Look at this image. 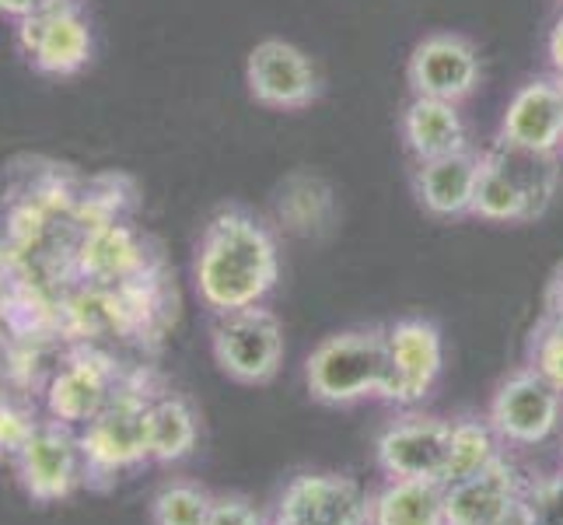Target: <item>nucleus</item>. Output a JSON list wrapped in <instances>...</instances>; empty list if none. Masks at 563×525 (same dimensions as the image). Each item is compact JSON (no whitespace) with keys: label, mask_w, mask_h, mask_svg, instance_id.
I'll list each match as a JSON object with an SVG mask.
<instances>
[{"label":"nucleus","mask_w":563,"mask_h":525,"mask_svg":"<svg viewBox=\"0 0 563 525\" xmlns=\"http://www.w3.org/2000/svg\"><path fill=\"white\" fill-rule=\"evenodd\" d=\"M210 350L218 368L242 385H263L280 372L284 326L263 305L218 316L210 329Z\"/></svg>","instance_id":"4"},{"label":"nucleus","mask_w":563,"mask_h":525,"mask_svg":"<svg viewBox=\"0 0 563 525\" xmlns=\"http://www.w3.org/2000/svg\"><path fill=\"white\" fill-rule=\"evenodd\" d=\"M529 368L563 393V322L542 316L529 337Z\"/></svg>","instance_id":"26"},{"label":"nucleus","mask_w":563,"mask_h":525,"mask_svg":"<svg viewBox=\"0 0 563 525\" xmlns=\"http://www.w3.org/2000/svg\"><path fill=\"white\" fill-rule=\"evenodd\" d=\"M483 151H459L444 154V158L417 162L413 168V197L417 204L431 214V218H470L473 197L479 183Z\"/></svg>","instance_id":"16"},{"label":"nucleus","mask_w":563,"mask_h":525,"mask_svg":"<svg viewBox=\"0 0 563 525\" xmlns=\"http://www.w3.org/2000/svg\"><path fill=\"white\" fill-rule=\"evenodd\" d=\"M154 393L144 372H130L115 385L109 403L81 431L85 483H102L115 473L137 470L151 459L147 452V406Z\"/></svg>","instance_id":"2"},{"label":"nucleus","mask_w":563,"mask_h":525,"mask_svg":"<svg viewBox=\"0 0 563 525\" xmlns=\"http://www.w3.org/2000/svg\"><path fill=\"white\" fill-rule=\"evenodd\" d=\"M207 525H266V518L242 497H213Z\"/></svg>","instance_id":"29"},{"label":"nucleus","mask_w":563,"mask_h":525,"mask_svg":"<svg viewBox=\"0 0 563 525\" xmlns=\"http://www.w3.org/2000/svg\"><path fill=\"white\" fill-rule=\"evenodd\" d=\"M4 256H8V218L0 214V266H4Z\"/></svg>","instance_id":"34"},{"label":"nucleus","mask_w":563,"mask_h":525,"mask_svg":"<svg viewBox=\"0 0 563 525\" xmlns=\"http://www.w3.org/2000/svg\"><path fill=\"white\" fill-rule=\"evenodd\" d=\"M452 452V424L438 417H406L378 438V462L393 480H438Z\"/></svg>","instance_id":"14"},{"label":"nucleus","mask_w":563,"mask_h":525,"mask_svg":"<svg viewBox=\"0 0 563 525\" xmlns=\"http://www.w3.org/2000/svg\"><path fill=\"white\" fill-rule=\"evenodd\" d=\"M553 81L560 85V91H563V74H553Z\"/></svg>","instance_id":"35"},{"label":"nucleus","mask_w":563,"mask_h":525,"mask_svg":"<svg viewBox=\"0 0 563 525\" xmlns=\"http://www.w3.org/2000/svg\"><path fill=\"white\" fill-rule=\"evenodd\" d=\"M70 256H74L77 277L99 287H115V284L137 281L144 274H154L147 239H141L137 228L126 225L123 218L85 225L77 231Z\"/></svg>","instance_id":"11"},{"label":"nucleus","mask_w":563,"mask_h":525,"mask_svg":"<svg viewBox=\"0 0 563 525\" xmlns=\"http://www.w3.org/2000/svg\"><path fill=\"white\" fill-rule=\"evenodd\" d=\"M483 81L479 50L459 32H434L420 39L406 64V85L413 99H441L462 106Z\"/></svg>","instance_id":"8"},{"label":"nucleus","mask_w":563,"mask_h":525,"mask_svg":"<svg viewBox=\"0 0 563 525\" xmlns=\"http://www.w3.org/2000/svg\"><path fill=\"white\" fill-rule=\"evenodd\" d=\"M487 158L508 175L515 189L529 200L532 218H542L560 189V154L518 147V144H508L497 138L494 147H487Z\"/></svg>","instance_id":"20"},{"label":"nucleus","mask_w":563,"mask_h":525,"mask_svg":"<svg viewBox=\"0 0 563 525\" xmlns=\"http://www.w3.org/2000/svg\"><path fill=\"white\" fill-rule=\"evenodd\" d=\"M14 473L32 501L38 504L67 501L85 483L81 435H74L70 424H60L53 417L38 420L35 435L14 456Z\"/></svg>","instance_id":"6"},{"label":"nucleus","mask_w":563,"mask_h":525,"mask_svg":"<svg viewBox=\"0 0 563 525\" xmlns=\"http://www.w3.org/2000/svg\"><path fill=\"white\" fill-rule=\"evenodd\" d=\"M497 525H536V522H532V512H529V504L518 497V504H515V508H511L508 515H504V518H500Z\"/></svg>","instance_id":"33"},{"label":"nucleus","mask_w":563,"mask_h":525,"mask_svg":"<svg viewBox=\"0 0 563 525\" xmlns=\"http://www.w3.org/2000/svg\"><path fill=\"white\" fill-rule=\"evenodd\" d=\"M473 218L490 221V225H526L536 221L529 200L515 189V183L504 175L483 151V165H479V183H476V197H473Z\"/></svg>","instance_id":"23"},{"label":"nucleus","mask_w":563,"mask_h":525,"mask_svg":"<svg viewBox=\"0 0 563 525\" xmlns=\"http://www.w3.org/2000/svg\"><path fill=\"white\" fill-rule=\"evenodd\" d=\"M280 281V245L266 221L245 207H221L203 225L192 256V284L213 316L239 313L263 298Z\"/></svg>","instance_id":"1"},{"label":"nucleus","mask_w":563,"mask_h":525,"mask_svg":"<svg viewBox=\"0 0 563 525\" xmlns=\"http://www.w3.org/2000/svg\"><path fill=\"white\" fill-rule=\"evenodd\" d=\"M563 411V393L547 379H539L532 368L508 375L490 400V427L515 445L547 441Z\"/></svg>","instance_id":"12"},{"label":"nucleus","mask_w":563,"mask_h":525,"mask_svg":"<svg viewBox=\"0 0 563 525\" xmlns=\"http://www.w3.org/2000/svg\"><path fill=\"white\" fill-rule=\"evenodd\" d=\"M536 525H563V473L553 480H542L526 497Z\"/></svg>","instance_id":"28"},{"label":"nucleus","mask_w":563,"mask_h":525,"mask_svg":"<svg viewBox=\"0 0 563 525\" xmlns=\"http://www.w3.org/2000/svg\"><path fill=\"white\" fill-rule=\"evenodd\" d=\"M399 133L406 151L417 162L444 158V154L470 151V127L455 102L441 99H410L399 116Z\"/></svg>","instance_id":"18"},{"label":"nucleus","mask_w":563,"mask_h":525,"mask_svg":"<svg viewBox=\"0 0 563 525\" xmlns=\"http://www.w3.org/2000/svg\"><path fill=\"white\" fill-rule=\"evenodd\" d=\"M547 64L550 74H563V14L553 22L550 39H547Z\"/></svg>","instance_id":"31"},{"label":"nucleus","mask_w":563,"mask_h":525,"mask_svg":"<svg viewBox=\"0 0 563 525\" xmlns=\"http://www.w3.org/2000/svg\"><path fill=\"white\" fill-rule=\"evenodd\" d=\"M14 46L35 74L74 77L91 64L95 35L74 0H60L38 14L14 22Z\"/></svg>","instance_id":"5"},{"label":"nucleus","mask_w":563,"mask_h":525,"mask_svg":"<svg viewBox=\"0 0 563 525\" xmlns=\"http://www.w3.org/2000/svg\"><path fill=\"white\" fill-rule=\"evenodd\" d=\"M560 154H563V144H560Z\"/></svg>","instance_id":"36"},{"label":"nucleus","mask_w":563,"mask_h":525,"mask_svg":"<svg viewBox=\"0 0 563 525\" xmlns=\"http://www.w3.org/2000/svg\"><path fill=\"white\" fill-rule=\"evenodd\" d=\"M197 449V414L183 396L162 393L147 406V452L154 462H179Z\"/></svg>","instance_id":"22"},{"label":"nucleus","mask_w":563,"mask_h":525,"mask_svg":"<svg viewBox=\"0 0 563 525\" xmlns=\"http://www.w3.org/2000/svg\"><path fill=\"white\" fill-rule=\"evenodd\" d=\"M494 459H497V449H494L490 427L479 420H459L452 424V452H449V466H444L441 483L452 488L459 480H470L487 470Z\"/></svg>","instance_id":"24"},{"label":"nucleus","mask_w":563,"mask_h":525,"mask_svg":"<svg viewBox=\"0 0 563 525\" xmlns=\"http://www.w3.org/2000/svg\"><path fill=\"white\" fill-rule=\"evenodd\" d=\"M53 4H60V0H0V14L11 18V22H22V18L46 11Z\"/></svg>","instance_id":"30"},{"label":"nucleus","mask_w":563,"mask_h":525,"mask_svg":"<svg viewBox=\"0 0 563 525\" xmlns=\"http://www.w3.org/2000/svg\"><path fill=\"white\" fill-rule=\"evenodd\" d=\"M123 382V372L115 368L109 354L95 347H77L67 354V361L56 368L46 385V411L60 424H88L95 414L109 403L115 385Z\"/></svg>","instance_id":"10"},{"label":"nucleus","mask_w":563,"mask_h":525,"mask_svg":"<svg viewBox=\"0 0 563 525\" xmlns=\"http://www.w3.org/2000/svg\"><path fill=\"white\" fill-rule=\"evenodd\" d=\"M518 504V480L504 459L487 470L444 488V522L449 525H497Z\"/></svg>","instance_id":"17"},{"label":"nucleus","mask_w":563,"mask_h":525,"mask_svg":"<svg viewBox=\"0 0 563 525\" xmlns=\"http://www.w3.org/2000/svg\"><path fill=\"white\" fill-rule=\"evenodd\" d=\"M372 525H449L444 522V483L393 480L372 504Z\"/></svg>","instance_id":"21"},{"label":"nucleus","mask_w":563,"mask_h":525,"mask_svg":"<svg viewBox=\"0 0 563 525\" xmlns=\"http://www.w3.org/2000/svg\"><path fill=\"white\" fill-rule=\"evenodd\" d=\"M38 417L32 406L18 403L11 393H0V462L11 459L25 449V441L35 435Z\"/></svg>","instance_id":"27"},{"label":"nucleus","mask_w":563,"mask_h":525,"mask_svg":"<svg viewBox=\"0 0 563 525\" xmlns=\"http://www.w3.org/2000/svg\"><path fill=\"white\" fill-rule=\"evenodd\" d=\"M308 393L319 403L346 406L388 389V337L385 329H343L325 337L305 361Z\"/></svg>","instance_id":"3"},{"label":"nucleus","mask_w":563,"mask_h":525,"mask_svg":"<svg viewBox=\"0 0 563 525\" xmlns=\"http://www.w3.org/2000/svg\"><path fill=\"white\" fill-rule=\"evenodd\" d=\"M213 497L197 483H165L151 501L154 525H207Z\"/></svg>","instance_id":"25"},{"label":"nucleus","mask_w":563,"mask_h":525,"mask_svg":"<svg viewBox=\"0 0 563 525\" xmlns=\"http://www.w3.org/2000/svg\"><path fill=\"white\" fill-rule=\"evenodd\" d=\"M372 504L364 488L340 473H301L287 483L277 504L280 525H372Z\"/></svg>","instance_id":"9"},{"label":"nucleus","mask_w":563,"mask_h":525,"mask_svg":"<svg viewBox=\"0 0 563 525\" xmlns=\"http://www.w3.org/2000/svg\"><path fill=\"white\" fill-rule=\"evenodd\" d=\"M547 316L563 322V263L553 270L550 287H547Z\"/></svg>","instance_id":"32"},{"label":"nucleus","mask_w":563,"mask_h":525,"mask_svg":"<svg viewBox=\"0 0 563 525\" xmlns=\"http://www.w3.org/2000/svg\"><path fill=\"white\" fill-rule=\"evenodd\" d=\"M500 141L518 144V147H532V151H550L560 154L563 144V91L553 81V74L529 77L521 85L508 109L500 116Z\"/></svg>","instance_id":"15"},{"label":"nucleus","mask_w":563,"mask_h":525,"mask_svg":"<svg viewBox=\"0 0 563 525\" xmlns=\"http://www.w3.org/2000/svg\"><path fill=\"white\" fill-rule=\"evenodd\" d=\"M277 525H280V522H277Z\"/></svg>","instance_id":"37"},{"label":"nucleus","mask_w":563,"mask_h":525,"mask_svg":"<svg viewBox=\"0 0 563 525\" xmlns=\"http://www.w3.org/2000/svg\"><path fill=\"white\" fill-rule=\"evenodd\" d=\"M385 337H388L385 400H393L399 406H413L423 396H431L444 364L441 329L427 319H399L396 326L385 329Z\"/></svg>","instance_id":"13"},{"label":"nucleus","mask_w":563,"mask_h":525,"mask_svg":"<svg viewBox=\"0 0 563 525\" xmlns=\"http://www.w3.org/2000/svg\"><path fill=\"white\" fill-rule=\"evenodd\" d=\"M277 221L290 236L319 239L336 221V197L329 183L316 172H295L287 175L277 189Z\"/></svg>","instance_id":"19"},{"label":"nucleus","mask_w":563,"mask_h":525,"mask_svg":"<svg viewBox=\"0 0 563 525\" xmlns=\"http://www.w3.org/2000/svg\"><path fill=\"white\" fill-rule=\"evenodd\" d=\"M245 85L260 106L280 112L308 109L322 95V77L312 56L287 39H263L252 46L245 61Z\"/></svg>","instance_id":"7"}]
</instances>
